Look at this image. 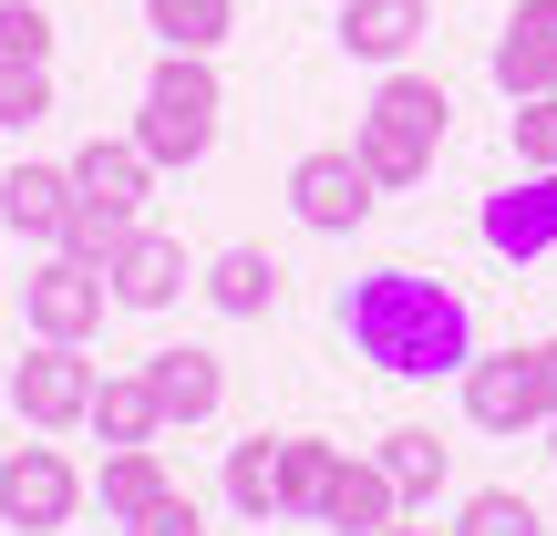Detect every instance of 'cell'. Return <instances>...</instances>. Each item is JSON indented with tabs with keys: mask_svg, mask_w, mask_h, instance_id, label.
<instances>
[{
	"mask_svg": "<svg viewBox=\"0 0 557 536\" xmlns=\"http://www.w3.org/2000/svg\"><path fill=\"white\" fill-rule=\"evenodd\" d=\"M227 506H238V516H289V506H278V444L259 434V444H238V454H227Z\"/></svg>",
	"mask_w": 557,
	"mask_h": 536,
	"instance_id": "cb8c5ba5",
	"label": "cell"
},
{
	"mask_svg": "<svg viewBox=\"0 0 557 536\" xmlns=\"http://www.w3.org/2000/svg\"><path fill=\"white\" fill-rule=\"evenodd\" d=\"M485 248H496V259H547V248H557V165H527V176L517 186H496V197H485Z\"/></svg>",
	"mask_w": 557,
	"mask_h": 536,
	"instance_id": "9c48e42d",
	"label": "cell"
},
{
	"mask_svg": "<svg viewBox=\"0 0 557 536\" xmlns=\"http://www.w3.org/2000/svg\"><path fill=\"white\" fill-rule=\"evenodd\" d=\"M73 506H83V475L62 464V444H21V454H0V516H11V526L52 536V526H73Z\"/></svg>",
	"mask_w": 557,
	"mask_h": 536,
	"instance_id": "ba28073f",
	"label": "cell"
},
{
	"mask_svg": "<svg viewBox=\"0 0 557 536\" xmlns=\"http://www.w3.org/2000/svg\"><path fill=\"white\" fill-rule=\"evenodd\" d=\"M434 21V0H341V52L351 62H403Z\"/></svg>",
	"mask_w": 557,
	"mask_h": 536,
	"instance_id": "7c38bea8",
	"label": "cell"
},
{
	"mask_svg": "<svg viewBox=\"0 0 557 536\" xmlns=\"http://www.w3.org/2000/svg\"><path fill=\"white\" fill-rule=\"evenodd\" d=\"M145 32L165 52H218L227 41V0H145Z\"/></svg>",
	"mask_w": 557,
	"mask_h": 536,
	"instance_id": "603a6c76",
	"label": "cell"
},
{
	"mask_svg": "<svg viewBox=\"0 0 557 536\" xmlns=\"http://www.w3.org/2000/svg\"><path fill=\"white\" fill-rule=\"evenodd\" d=\"M372 165L351 155V145H320V155H299L289 165V207H299V227H320V238H351L361 217H372Z\"/></svg>",
	"mask_w": 557,
	"mask_h": 536,
	"instance_id": "8992f818",
	"label": "cell"
},
{
	"mask_svg": "<svg viewBox=\"0 0 557 536\" xmlns=\"http://www.w3.org/2000/svg\"><path fill=\"white\" fill-rule=\"evenodd\" d=\"M176 289H186V248L145 227V238H135V248L114 259V310H165Z\"/></svg>",
	"mask_w": 557,
	"mask_h": 536,
	"instance_id": "2e32d148",
	"label": "cell"
},
{
	"mask_svg": "<svg viewBox=\"0 0 557 536\" xmlns=\"http://www.w3.org/2000/svg\"><path fill=\"white\" fill-rule=\"evenodd\" d=\"M341 331H351V351L372 361V372L393 382H444L475 361V310H465L455 278L434 269H372L341 289Z\"/></svg>",
	"mask_w": 557,
	"mask_h": 536,
	"instance_id": "6da1fadb",
	"label": "cell"
},
{
	"mask_svg": "<svg viewBox=\"0 0 557 536\" xmlns=\"http://www.w3.org/2000/svg\"><path fill=\"white\" fill-rule=\"evenodd\" d=\"M145 382H156L165 423H207V413L227 402V372H218V351H156V361H145Z\"/></svg>",
	"mask_w": 557,
	"mask_h": 536,
	"instance_id": "9a60e30c",
	"label": "cell"
},
{
	"mask_svg": "<svg viewBox=\"0 0 557 536\" xmlns=\"http://www.w3.org/2000/svg\"><path fill=\"white\" fill-rule=\"evenodd\" d=\"M382 536H455V526H403V516H393V526H382Z\"/></svg>",
	"mask_w": 557,
	"mask_h": 536,
	"instance_id": "4dcf8cb0",
	"label": "cell"
},
{
	"mask_svg": "<svg viewBox=\"0 0 557 536\" xmlns=\"http://www.w3.org/2000/svg\"><path fill=\"white\" fill-rule=\"evenodd\" d=\"M73 186H83L94 207H145V186H156V155H145L135 135H94V145L73 155Z\"/></svg>",
	"mask_w": 557,
	"mask_h": 536,
	"instance_id": "5bb4252c",
	"label": "cell"
},
{
	"mask_svg": "<svg viewBox=\"0 0 557 536\" xmlns=\"http://www.w3.org/2000/svg\"><path fill=\"white\" fill-rule=\"evenodd\" d=\"M52 114V62H0V124H41Z\"/></svg>",
	"mask_w": 557,
	"mask_h": 536,
	"instance_id": "484cf974",
	"label": "cell"
},
{
	"mask_svg": "<svg viewBox=\"0 0 557 536\" xmlns=\"http://www.w3.org/2000/svg\"><path fill=\"white\" fill-rule=\"evenodd\" d=\"M135 238H145L135 207H94V197H83L73 217H62V259H83V269H103V278H114V259H124Z\"/></svg>",
	"mask_w": 557,
	"mask_h": 536,
	"instance_id": "ffe728a7",
	"label": "cell"
},
{
	"mask_svg": "<svg viewBox=\"0 0 557 536\" xmlns=\"http://www.w3.org/2000/svg\"><path fill=\"white\" fill-rule=\"evenodd\" d=\"M444 464H455V454L434 444V423H403V434H382V475L403 485V506H423V496H434V485H444Z\"/></svg>",
	"mask_w": 557,
	"mask_h": 536,
	"instance_id": "7402d4cb",
	"label": "cell"
},
{
	"mask_svg": "<svg viewBox=\"0 0 557 536\" xmlns=\"http://www.w3.org/2000/svg\"><path fill=\"white\" fill-rule=\"evenodd\" d=\"M124 536H207V516H197V496H186V485H165V496L145 506V516L124 526Z\"/></svg>",
	"mask_w": 557,
	"mask_h": 536,
	"instance_id": "f1b7e54d",
	"label": "cell"
},
{
	"mask_svg": "<svg viewBox=\"0 0 557 536\" xmlns=\"http://www.w3.org/2000/svg\"><path fill=\"white\" fill-rule=\"evenodd\" d=\"M517 165H557V94L517 103Z\"/></svg>",
	"mask_w": 557,
	"mask_h": 536,
	"instance_id": "83f0119b",
	"label": "cell"
},
{
	"mask_svg": "<svg viewBox=\"0 0 557 536\" xmlns=\"http://www.w3.org/2000/svg\"><path fill=\"white\" fill-rule=\"evenodd\" d=\"M135 145L156 165H197L207 145H218V73H207V52H165L156 62L145 114H135Z\"/></svg>",
	"mask_w": 557,
	"mask_h": 536,
	"instance_id": "3957f363",
	"label": "cell"
},
{
	"mask_svg": "<svg viewBox=\"0 0 557 536\" xmlns=\"http://www.w3.org/2000/svg\"><path fill=\"white\" fill-rule=\"evenodd\" d=\"M103 299H114V278L83 269V259H62V248L21 278V320H32V340H94L103 331Z\"/></svg>",
	"mask_w": 557,
	"mask_h": 536,
	"instance_id": "5b68a950",
	"label": "cell"
},
{
	"mask_svg": "<svg viewBox=\"0 0 557 536\" xmlns=\"http://www.w3.org/2000/svg\"><path fill=\"white\" fill-rule=\"evenodd\" d=\"M0 62H52V11H41V0L0 11Z\"/></svg>",
	"mask_w": 557,
	"mask_h": 536,
	"instance_id": "4316f807",
	"label": "cell"
},
{
	"mask_svg": "<svg viewBox=\"0 0 557 536\" xmlns=\"http://www.w3.org/2000/svg\"><path fill=\"white\" fill-rule=\"evenodd\" d=\"M73 207H83L73 165H11V176H0V227H11V238L62 248V217H73Z\"/></svg>",
	"mask_w": 557,
	"mask_h": 536,
	"instance_id": "8fae6325",
	"label": "cell"
},
{
	"mask_svg": "<svg viewBox=\"0 0 557 536\" xmlns=\"http://www.w3.org/2000/svg\"><path fill=\"white\" fill-rule=\"evenodd\" d=\"M11 413L32 423V434L94 423V361H83V340H41V351L11 361Z\"/></svg>",
	"mask_w": 557,
	"mask_h": 536,
	"instance_id": "277c9868",
	"label": "cell"
},
{
	"mask_svg": "<svg viewBox=\"0 0 557 536\" xmlns=\"http://www.w3.org/2000/svg\"><path fill=\"white\" fill-rule=\"evenodd\" d=\"M537 392H547V423H557V340H537Z\"/></svg>",
	"mask_w": 557,
	"mask_h": 536,
	"instance_id": "f546056e",
	"label": "cell"
},
{
	"mask_svg": "<svg viewBox=\"0 0 557 536\" xmlns=\"http://www.w3.org/2000/svg\"><path fill=\"white\" fill-rule=\"evenodd\" d=\"M207 299H218L227 320H259L269 299H278V269H269V248H227V259L207 269Z\"/></svg>",
	"mask_w": 557,
	"mask_h": 536,
	"instance_id": "44dd1931",
	"label": "cell"
},
{
	"mask_svg": "<svg viewBox=\"0 0 557 536\" xmlns=\"http://www.w3.org/2000/svg\"><path fill=\"white\" fill-rule=\"evenodd\" d=\"M455 536H547V516H537L527 496H506V485H485V496L465 506V526H455Z\"/></svg>",
	"mask_w": 557,
	"mask_h": 536,
	"instance_id": "d4e9b609",
	"label": "cell"
},
{
	"mask_svg": "<svg viewBox=\"0 0 557 536\" xmlns=\"http://www.w3.org/2000/svg\"><path fill=\"white\" fill-rule=\"evenodd\" d=\"M496 94L527 103V94H557V0H517V21L496 32Z\"/></svg>",
	"mask_w": 557,
	"mask_h": 536,
	"instance_id": "30bf717a",
	"label": "cell"
},
{
	"mask_svg": "<svg viewBox=\"0 0 557 536\" xmlns=\"http://www.w3.org/2000/svg\"><path fill=\"white\" fill-rule=\"evenodd\" d=\"M393 516H403V485L382 475V454H372V464H351V454H341V475H331V506H320V526H331V536H382Z\"/></svg>",
	"mask_w": 557,
	"mask_h": 536,
	"instance_id": "4fadbf2b",
	"label": "cell"
},
{
	"mask_svg": "<svg viewBox=\"0 0 557 536\" xmlns=\"http://www.w3.org/2000/svg\"><path fill=\"white\" fill-rule=\"evenodd\" d=\"M0 11H21V0H0Z\"/></svg>",
	"mask_w": 557,
	"mask_h": 536,
	"instance_id": "1f68e13d",
	"label": "cell"
},
{
	"mask_svg": "<svg viewBox=\"0 0 557 536\" xmlns=\"http://www.w3.org/2000/svg\"><path fill=\"white\" fill-rule=\"evenodd\" d=\"M547 454H557V444H547Z\"/></svg>",
	"mask_w": 557,
	"mask_h": 536,
	"instance_id": "d6a6232c",
	"label": "cell"
},
{
	"mask_svg": "<svg viewBox=\"0 0 557 536\" xmlns=\"http://www.w3.org/2000/svg\"><path fill=\"white\" fill-rule=\"evenodd\" d=\"M94 434H103V454H114V444H156V434H165V402H156V382H145V372H114V382H94Z\"/></svg>",
	"mask_w": 557,
	"mask_h": 536,
	"instance_id": "e0dca14e",
	"label": "cell"
},
{
	"mask_svg": "<svg viewBox=\"0 0 557 536\" xmlns=\"http://www.w3.org/2000/svg\"><path fill=\"white\" fill-rule=\"evenodd\" d=\"M444 83H423V73H393L372 94V114H361V135H351V155L372 165V186H423L434 176V145H444Z\"/></svg>",
	"mask_w": 557,
	"mask_h": 536,
	"instance_id": "7a4b0ae2",
	"label": "cell"
},
{
	"mask_svg": "<svg viewBox=\"0 0 557 536\" xmlns=\"http://www.w3.org/2000/svg\"><path fill=\"white\" fill-rule=\"evenodd\" d=\"M455 382H465V423H485V434H527V423H547L537 351H475Z\"/></svg>",
	"mask_w": 557,
	"mask_h": 536,
	"instance_id": "52a82bcc",
	"label": "cell"
},
{
	"mask_svg": "<svg viewBox=\"0 0 557 536\" xmlns=\"http://www.w3.org/2000/svg\"><path fill=\"white\" fill-rule=\"evenodd\" d=\"M331 475H341V444H320V434H278V506H289V516H310V526H320V506H331Z\"/></svg>",
	"mask_w": 557,
	"mask_h": 536,
	"instance_id": "ac0fdd59",
	"label": "cell"
},
{
	"mask_svg": "<svg viewBox=\"0 0 557 536\" xmlns=\"http://www.w3.org/2000/svg\"><path fill=\"white\" fill-rule=\"evenodd\" d=\"M165 485H176V475H165V454H156V444H114V454H103V516H114V526H135L145 506L165 496Z\"/></svg>",
	"mask_w": 557,
	"mask_h": 536,
	"instance_id": "d6986e66",
	"label": "cell"
}]
</instances>
